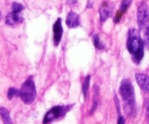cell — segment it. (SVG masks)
<instances>
[{
    "mask_svg": "<svg viewBox=\"0 0 149 124\" xmlns=\"http://www.w3.org/2000/svg\"><path fill=\"white\" fill-rule=\"evenodd\" d=\"M127 47L134 60L139 63L144 56V42L136 29L132 28L129 30Z\"/></svg>",
    "mask_w": 149,
    "mask_h": 124,
    "instance_id": "6da1fadb",
    "label": "cell"
},
{
    "mask_svg": "<svg viewBox=\"0 0 149 124\" xmlns=\"http://www.w3.org/2000/svg\"><path fill=\"white\" fill-rule=\"evenodd\" d=\"M19 96L26 105H31L34 102L36 97V89L33 77L28 78L22 84Z\"/></svg>",
    "mask_w": 149,
    "mask_h": 124,
    "instance_id": "7a4b0ae2",
    "label": "cell"
},
{
    "mask_svg": "<svg viewBox=\"0 0 149 124\" xmlns=\"http://www.w3.org/2000/svg\"><path fill=\"white\" fill-rule=\"evenodd\" d=\"M119 92L125 104L132 110L135 106V91L132 84L127 79H123L119 87Z\"/></svg>",
    "mask_w": 149,
    "mask_h": 124,
    "instance_id": "3957f363",
    "label": "cell"
},
{
    "mask_svg": "<svg viewBox=\"0 0 149 124\" xmlns=\"http://www.w3.org/2000/svg\"><path fill=\"white\" fill-rule=\"evenodd\" d=\"M137 20L141 30L146 29L148 27V7L145 1H143L138 4L137 12Z\"/></svg>",
    "mask_w": 149,
    "mask_h": 124,
    "instance_id": "277c9868",
    "label": "cell"
},
{
    "mask_svg": "<svg viewBox=\"0 0 149 124\" xmlns=\"http://www.w3.org/2000/svg\"><path fill=\"white\" fill-rule=\"evenodd\" d=\"M68 108V107H65V106H55V107H53L45 115V118H44L43 123L46 124L52 121L54 119L61 117V116H62L63 115L66 113Z\"/></svg>",
    "mask_w": 149,
    "mask_h": 124,
    "instance_id": "5b68a950",
    "label": "cell"
},
{
    "mask_svg": "<svg viewBox=\"0 0 149 124\" xmlns=\"http://www.w3.org/2000/svg\"><path fill=\"white\" fill-rule=\"evenodd\" d=\"M53 39L54 44L55 46L59 44L63 36V27H62V20L61 17H58V20L55 21L53 25Z\"/></svg>",
    "mask_w": 149,
    "mask_h": 124,
    "instance_id": "8992f818",
    "label": "cell"
},
{
    "mask_svg": "<svg viewBox=\"0 0 149 124\" xmlns=\"http://www.w3.org/2000/svg\"><path fill=\"white\" fill-rule=\"evenodd\" d=\"M135 79L141 89L146 92H148L149 89V78L148 76L143 73H137L135 75Z\"/></svg>",
    "mask_w": 149,
    "mask_h": 124,
    "instance_id": "52a82bcc",
    "label": "cell"
},
{
    "mask_svg": "<svg viewBox=\"0 0 149 124\" xmlns=\"http://www.w3.org/2000/svg\"><path fill=\"white\" fill-rule=\"evenodd\" d=\"M67 26L70 28H77L80 24V18L79 16L74 12L71 11L68 14L66 17V21H65Z\"/></svg>",
    "mask_w": 149,
    "mask_h": 124,
    "instance_id": "ba28073f",
    "label": "cell"
},
{
    "mask_svg": "<svg viewBox=\"0 0 149 124\" xmlns=\"http://www.w3.org/2000/svg\"><path fill=\"white\" fill-rule=\"evenodd\" d=\"M23 21V17L20 15V12H12L6 17V23L9 26H15L17 23H20Z\"/></svg>",
    "mask_w": 149,
    "mask_h": 124,
    "instance_id": "9c48e42d",
    "label": "cell"
},
{
    "mask_svg": "<svg viewBox=\"0 0 149 124\" xmlns=\"http://www.w3.org/2000/svg\"><path fill=\"white\" fill-rule=\"evenodd\" d=\"M111 14V9L109 7V3L105 1L104 3H103L100 8V15L101 22L106 21L110 17Z\"/></svg>",
    "mask_w": 149,
    "mask_h": 124,
    "instance_id": "30bf717a",
    "label": "cell"
},
{
    "mask_svg": "<svg viewBox=\"0 0 149 124\" xmlns=\"http://www.w3.org/2000/svg\"><path fill=\"white\" fill-rule=\"evenodd\" d=\"M0 115H1L4 124H13L10 113L7 110V109L3 107H0Z\"/></svg>",
    "mask_w": 149,
    "mask_h": 124,
    "instance_id": "8fae6325",
    "label": "cell"
},
{
    "mask_svg": "<svg viewBox=\"0 0 149 124\" xmlns=\"http://www.w3.org/2000/svg\"><path fill=\"white\" fill-rule=\"evenodd\" d=\"M132 1V0H123V1H122V4H121L120 9H119L118 13H119V14L122 15L125 12H127V9L129 8V7L130 6Z\"/></svg>",
    "mask_w": 149,
    "mask_h": 124,
    "instance_id": "7c38bea8",
    "label": "cell"
},
{
    "mask_svg": "<svg viewBox=\"0 0 149 124\" xmlns=\"http://www.w3.org/2000/svg\"><path fill=\"white\" fill-rule=\"evenodd\" d=\"M93 41H94V44L96 49H104V45H103V44H102V42H100L98 35L95 34L94 36H93Z\"/></svg>",
    "mask_w": 149,
    "mask_h": 124,
    "instance_id": "4fadbf2b",
    "label": "cell"
},
{
    "mask_svg": "<svg viewBox=\"0 0 149 124\" xmlns=\"http://www.w3.org/2000/svg\"><path fill=\"white\" fill-rule=\"evenodd\" d=\"M90 76L88 75L85 78L84 82L83 84V92H84V97L87 96V91H88L89 87H90Z\"/></svg>",
    "mask_w": 149,
    "mask_h": 124,
    "instance_id": "5bb4252c",
    "label": "cell"
},
{
    "mask_svg": "<svg viewBox=\"0 0 149 124\" xmlns=\"http://www.w3.org/2000/svg\"><path fill=\"white\" fill-rule=\"evenodd\" d=\"M15 96H16V97L19 96V91L15 89V88L11 87V88L9 89L8 92H7V97H8L9 100H12L13 97H15Z\"/></svg>",
    "mask_w": 149,
    "mask_h": 124,
    "instance_id": "9a60e30c",
    "label": "cell"
},
{
    "mask_svg": "<svg viewBox=\"0 0 149 124\" xmlns=\"http://www.w3.org/2000/svg\"><path fill=\"white\" fill-rule=\"evenodd\" d=\"M23 9H24L23 6L18 2H13L12 5V10H13V12H21Z\"/></svg>",
    "mask_w": 149,
    "mask_h": 124,
    "instance_id": "2e32d148",
    "label": "cell"
},
{
    "mask_svg": "<svg viewBox=\"0 0 149 124\" xmlns=\"http://www.w3.org/2000/svg\"><path fill=\"white\" fill-rule=\"evenodd\" d=\"M117 124H125V119L123 116H119Z\"/></svg>",
    "mask_w": 149,
    "mask_h": 124,
    "instance_id": "e0dca14e",
    "label": "cell"
},
{
    "mask_svg": "<svg viewBox=\"0 0 149 124\" xmlns=\"http://www.w3.org/2000/svg\"><path fill=\"white\" fill-rule=\"evenodd\" d=\"M68 3H71V4H74V3L77 1V0H67Z\"/></svg>",
    "mask_w": 149,
    "mask_h": 124,
    "instance_id": "ac0fdd59",
    "label": "cell"
},
{
    "mask_svg": "<svg viewBox=\"0 0 149 124\" xmlns=\"http://www.w3.org/2000/svg\"><path fill=\"white\" fill-rule=\"evenodd\" d=\"M0 19H1V12H0Z\"/></svg>",
    "mask_w": 149,
    "mask_h": 124,
    "instance_id": "d6986e66",
    "label": "cell"
}]
</instances>
